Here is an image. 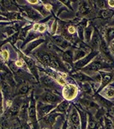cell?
Wrapping results in <instances>:
<instances>
[{
    "instance_id": "ab89813d",
    "label": "cell",
    "mask_w": 114,
    "mask_h": 129,
    "mask_svg": "<svg viewBox=\"0 0 114 129\" xmlns=\"http://www.w3.org/2000/svg\"><path fill=\"white\" fill-rule=\"evenodd\" d=\"M113 23H114V17H113Z\"/></svg>"
},
{
    "instance_id": "f546056e",
    "label": "cell",
    "mask_w": 114,
    "mask_h": 129,
    "mask_svg": "<svg viewBox=\"0 0 114 129\" xmlns=\"http://www.w3.org/2000/svg\"><path fill=\"white\" fill-rule=\"evenodd\" d=\"M94 126H95L94 121H93V120H91L90 122H89V127H90L91 128H94Z\"/></svg>"
},
{
    "instance_id": "d6a6232c",
    "label": "cell",
    "mask_w": 114,
    "mask_h": 129,
    "mask_svg": "<svg viewBox=\"0 0 114 129\" xmlns=\"http://www.w3.org/2000/svg\"><path fill=\"white\" fill-rule=\"evenodd\" d=\"M16 64L17 66H21V65H22V60H18L17 62L16 63Z\"/></svg>"
},
{
    "instance_id": "9c48e42d",
    "label": "cell",
    "mask_w": 114,
    "mask_h": 129,
    "mask_svg": "<svg viewBox=\"0 0 114 129\" xmlns=\"http://www.w3.org/2000/svg\"><path fill=\"white\" fill-rule=\"evenodd\" d=\"M28 12V15L29 16H31V17H38V14H37L36 12H35L34 10H31V9H28V10H27Z\"/></svg>"
},
{
    "instance_id": "8d00e7d4",
    "label": "cell",
    "mask_w": 114,
    "mask_h": 129,
    "mask_svg": "<svg viewBox=\"0 0 114 129\" xmlns=\"http://www.w3.org/2000/svg\"><path fill=\"white\" fill-rule=\"evenodd\" d=\"M29 3H37V0H29Z\"/></svg>"
},
{
    "instance_id": "83f0119b",
    "label": "cell",
    "mask_w": 114,
    "mask_h": 129,
    "mask_svg": "<svg viewBox=\"0 0 114 129\" xmlns=\"http://www.w3.org/2000/svg\"><path fill=\"white\" fill-rule=\"evenodd\" d=\"M40 32H44L45 30H46V27H45V25H40V27H39V29H38Z\"/></svg>"
},
{
    "instance_id": "cb8c5ba5",
    "label": "cell",
    "mask_w": 114,
    "mask_h": 129,
    "mask_svg": "<svg viewBox=\"0 0 114 129\" xmlns=\"http://www.w3.org/2000/svg\"><path fill=\"white\" fill-rule=\"evenodd\" d=\"M40 42H42V41H41V40L37 41V42H35V43H33V44H32L31 46H30V47H29V49H28V50H30V49H32V48H33V47H35V46H37V45H38V44H40Z\"/></svg>"
},
{
    "instance_id": "e0dca14e",
    "label": "cell",
    "mask_w": 114,
    "mask_h": 129,
    "mask_svg": "<svg viewBox=\"0 0 114 129\" xmlns=\"http://www.w3.org/2000/svg\"><path fill=\"white\" fill-rule=\"evenodd\" d=\"M63 59H64L65 61H67V62H70L71 61V56L70 55L69 53H64V55H63Z\"/></svg>"
},
{
    "instance_id": "f35d334b",
    "label": "cell",
    "mask_w": 114,
    "mask_h": 129,
    "mask_svg": "<svg viewBox=\"0 0 114 129\" xmlns=\"http://www.w3.org/2000/svg\"><path fill=\"white\" fill-rule=\"evenodd\" d=\"M112 48H113V50L114 51V42H113V44H112Z\"/></svg>"
},
{
    "instance_id": "8fae6325",
    "label": "cell",
    "mask_w": 114,
    "mask_h": 129,
    "mask_svg": "<svg viewBox=\"0 0 114 129\" xmlns=\"http://www.w3.org/2000/svg\"><path fill=\"white\" fill-rule=\"evenodd\" d=\"M25 60L26 62H27L28 65V67L30 69H32L33 67V65H34V63H33V61L31 59H29V58H25Z\"/></svg>"
},
{
    "instance_id": "ac0fdd59",
    "label": "cell",
    "mask_w": 114,
    "mask_h": 129,
    "mask_svg": "<svg viewBox=\"0 0 114 129\" xmlns=\"http://www.w3.org/2000/svg\"><path fill=\"white\" fill-rule=\"evenodd\" d=\"M55 118H56L55 115H52L51 116L49 117V119H48V121H49V122H50V124H51V125H52L54 122H55Z\"/></svg>"
},
{
    "instance_id": "d4e9b609",
    "label": "cell",
    "mask_w": 114,
    "mask_h": 129,
    "mask_svg": "<svg viewBox=\"0 0 114 129\" xmlns=\"http://www.w3.org/2000/svg\"><path fill=\"white\" fill-rule=\"evenodd\" d=\"M3 89L5 91H8V92L10 91V88H9V86L7 85V84L3 83Z\"/></svg>"
},
{
    "instance_id": "f1b7e54d",
    "label": "cell",
    "mask_w": 114,
    "mask_h": 129,
    "mask_svg": "<svg viewBox=\"0 0 114 129\" xmlns=\"http://www.w3.org/2000/svg\"><path fill=\"white\" fill-rule=\"evenodd\" d=\"M68 31H69V33L73 34V33L76 32V29H75L74 27H70L69 28V29H68Z\"/></svg>"
},
{
    "instance_id": "484cf974",
    "label": "cell",
    "mask_w": 114,
    "mask_h": 129,
    "mask_svg": "<svg viewBox=\"0 0 114 129\" xmlns=\"http://www.w3.org/2000/svg\"><path fill=\"white\" fill-rule=\"evenodd\" d=\"M26 35H27V33H26V30H23V31H22V33L20 34V38L21 39H25V37H26Z\"/></svg>"
},
{
    "instance_id": "4dcf8cb0",
    "label": "cell",
    "mask_w": 114,
    "mask_h": 129,
    "mask_svg": "<svg viewBox=\"0 0 114 129\" xmlns=\"http://www.w3.org/2000/svg\"><path fill=\"white\" fill-rule=\"evenodd\" d=\"M26 91H28V86H22L21 88V92L25 93Z\"/></svg>"
},
{
    "instance_id": "52a82bcc",
    "label": "cell",
    "mask_w": 114,
    "mask_h": 129,
    "mask_svg": "<svg viewBox=\"0 0 114 129\" xmlns=\"http://www.w3.org/2000/svg\"><path fill=\"white\" fill-rule=\"evenodd\" d=\"M68 107H69V103H68V102H62V103H61L60 105L58 106V107H57V109H58V111L63 112V111H65L67 108H68Z\"/></svg>"
},
{
    "instance_id": "d590c367",
    "label": "cell",
    "mask_w": 114,
    "mask_h": 129,
    "mask_svg": "<svg viewBox=\"0 0 114 129\" xmlns=\"http://www.w3.org/2000/svg\"><path fill=\"white\" fill-rule=\"evenodd\" d=\"M39 27H40L39 24H35L34 27H33V29H34V30H37V29H39Z\"/></svg>"
},
{
    "instance_id": "1f68e13d",
    "label": "cell",
    "mask_w": 114,
    "mask_h": 129,
    "mask_svg": "<svg viewBox=\"0 0 114 129\" xmlns=\"http://www.w3.org/2000/svg\"><path fill=\"white\" fill-rule=\"evenodd\" d=\"M57 81H58V83L60 84V85H65V81L62 78H58V79H57Z\"/></svg>"
},
{
    "instance_id": "6da1fadb",
    "label": "cell",
    "mask_w": 114,
    "mask_h": 129,
    "mask_svg": "<svg viewBox=\"0 0 114 129\" xmlns=\"http://www.w3.org/2000/svg\"><path fill=\"white\" fill-rule=\"evenodd\" d=\"M77 94V88L75 85H67L63 89V96L67 100H72Z\"/></svg>"
},
{
    "instance_id": "7a4b0ae2",
    "label": "cell",
    "mask_w": 114,
    "mask_h": 129,
    "mask_svg": "<svg viewBox=\"0 0 114 129\" xmlns=\"http://www.w3.org/2000/svg\"><path fill=\"white\" fill-rule=\"evenodd\" d=\"M71 120H72V122L74 124L75 128H78V126H79V122H80V119H79V115L76 112H74L71 116Z\"/></svg>"
},
{
    "instance_id": "277c9868",
    "label": "cell",
    "mask_w": 114,
    "mask_h": 129,
    "mask_svg": "<svg viewBox=\"0 0 114 129\" xmlns=\"http://www.w3.org/2000/svg\"><path fill=\"white\" fill-rule=\"evenodd\" d=\"M100 15H101V16L103 18H105V19H107V18H109L110 16L113 15V11L109 10H104L100 12Z\"/></svg>"
},
{
    "instance_id": "ffe728a7",
    "label": "cell",
    "mask_w": 114,
    "mask_h": 129,
    "mask_svg": "<svg viewBox=\"0 0 114 129\" xmlns=\"http://www.w3.org/2000/svg\"><path fill=\"white\" fill-rule=\"evenodd\" d=\"M2 56H3V59H5V60H7V59H8L9 57V53L8 52L6 51V50H4V51L2 52Z\"/></svg>"
},
{
    "instance_id": "ba28073f",
    "label": "cell",
    "mask_w": 114,
    "mask_h": 129,
    "mask_svg": "<svg viewBox=\"0 0 114 129\" xmlns=\"http://www.w3.org/2000/svg\"><path fill=\"white\" fill-rule=\"evenodd\" d=\"M101 64L99 62H93L90 65H89V68L90 69H93V70H98V69H100L101 68Z\"/></svg>"
},
{
    "instance_id": "8992f818",
    "label": "cell",
    "mask_w": 114,
    "mask_h": 129,
    "mask_svg": "<svg viewBox=\"0 0 114 129\" xmlns=\"http://www.w3.org/2000/svg\"><path fill=\"white\" fill-rule=\"evenodd\" d=\"M80 11H81L82 13H84V14H87V13H88L89 11H90V5L88 4L82 5L81 8H80Z\"/></svg>"
},
{
    "instance_id": "836d02e7",
    "label": "cell",
    "mask_w": 114,
    "mask_h": 129,
    "mask_svg": "<svg viewBox=\"0 0 114 129\" xmlns=\"http://www.w3.org/2000/svg\"><path fill=\"white\" fill-rule=\"evenodd\" d=\"M108 3H109L110 6L113 7V6H114V0H112V1H109V2H108Z\"/></svg>"
},
{
    "instance_id": "74e56055",
    "label": "cell",
    "mask_w": 114,
    "mask_h": 129,
    "mask_svg": "<svg viewBox=\"0 0 114 129\" xmlns=\"http://www.w3.org/2000/svg\"><path fill=\"white\" fill-rule=\"evenodd\" d=\"M65 65L67 66V69H68V70H70V69H71V66H70V65H68L66 63V64H65Z\"/></svg>"
},
{
    "instance_id": "2e32d148",
    "label": "cell",
    "mask_w": 114,
    "mask_h": 129,
    "mask_svg": "<svg viewBox=\"0 0 114 129\" xmlns=\"http://www.w3.org/2000/svg\"><path fill=\"white\" fill-rule=\"evenodd\" d=\"M83 56H84V53L83 51H78V52H76V55H75V59H80V58L83 57Z\"/></svg>"
},
{
    "instance_id": "3957f363",
    "label": "cell",
    "mask_w": 114,
    "mask_h": 129,
    "mask_svg": "<svg viewBox=\"0 0 114 129\" xmlns=\"http://www.w3.org/2000/svg\"><path fill=\"white\" fill-rule=\"evenodd\" d=\"M51 109H52V106H45V107L40 108V115H41V116H44V115H46Z\"/></svg>"
},
{
    "instance_id": "7c38bea8",
    "label": "cell",
    "mask_w": 114,
    "mask_h": 129,
    "mask_svg": "<svg viewBox=\"0 0 114 129\" xmlns=\"http://www.w3.org/2000/svg\"><path fill=\"white\" fill-rule=\"evenodd\" d=\"M29 115H30L31 118H33L35 116V108L33 105H32L29 108Z\"/></svg>"
},
{
    "instance_id": "4fadbf2b",
    "label": "cell",
    "mask_w": 114,
    "mask_h": 129,
    "mask_svg": "<svg viewBox=\"0 0 114 129\" xmlns=\"http://www.w3.org/2000/svg\"><path fill=\"white\" fill-rule=\"evenodd\" d=\"M43 61H44L45 63H46L47 65H50V63H51L52 61V59L50 58L49 55H44L43 56Z\"/></svg>"
},
{
    "instance_id": "e575fe53",
    "label": "cell",
    "mask_w": 114,
    "mask_h": 129,
    "mask_svg": "<svg viewBox=\"0 0 114 129\" xmlns=\"http://www.w3.org/2000/svg\"><path fill=\"white\" fill-rule=\"evenodd\" d=\"M46 10H51V9H52V5L51 4H46Z\"/></svg>"
},
{
    "instance_id": "5bb4252c",
    "label": "cell",
    "mask_w": 114,
    "mask_h": 129,
    "mask_svg": "<svg viewBox=\"0 0 114 129\" xmlns=\"http://www.w3.org/2000/svg\"><path fill=\"white\" fill-rule=\"evenodd\" d=\"M106 95L109 97L114 96V89H108L106 91Z\"/></svg>"
},
{
    "instance_id": "44dd1931",
    "label": "cell",
    "mask_w": 114,
    "mask_h": 129,
    "mask_svg": "<svg viewBox=\"0 0 114 129\" xmlns=\"http://www.w3.org/2000/svg\"><path fill=\"white\" fill-rule=\"evenodd\" d=\"M83 89L86 91V92H90V85H87V84L83 85Z\"/></svg>"
},
{
    "instance_id": "5b68a950",
    "label": "cell",
    "mask_w": 114,
    "mask_h": 129,
    "mask_svg": "<svg viewBox=\"0 0 114 129\" xmlns=\"http://www.w3.org/2000/svg\"><path fill=\"white\" fill-rule=\"evenodd\" d=\"M45 99H46L47 102H53L56 101V99H57V97H56L55 95L52 94V93H46V97H45Z\"/></svg>"
},
{
    "instance_id": "7402d4cb",
    "label": "cell",
    "mask_w": 114,
    "mask_h": 129,
    "mask_svg": "<svg viewBox=\"0 0 114 129\" xmlns=\"http://www.w3.org/2000/svg\"><path fill=\"white\" fill-rule=\"evenodd\" d=\"M110 79H111V78H110L109 76H106V77H105V78H104V80H103V83H102V85H106V84H107L108 82L110 81Z\"/></svg>"
},
{
    "instance_id": "4316f807",
    "label": "cell",
    "mask_w": 114,
    "mask_h": 129,
    "mask_svg": "<svg viewBox=\"0 0 114 129\" xmlns=\"http://www.w3.org/2000/svg\"><path fill=\"white\" fill-rule=\"evenodd\" d=\"M90 35H91V30L90 29H87V31H86V39L87 40H88L90 38Z\"/></svg>"
},
{
    "instance_id": "9a60e30c",
    "label": "cell",
    "mask_w": 114,
    "mask_h": 129,
    "mask_svg": "<svg viewBox=\"0 0 114 129\" xmlns=\"http://www.w3.org/2000/svg\"><path fill=\"white\" fill-rule=\"evenodd\" d=\"M108 38L109 40H112V39L114 37V29H108Z\"/></svg>"
},
{
    "instance_id": "d6986e66",
    "label": "cell",
    "mask_w": 114,
    "mask_h": 129,
    "mask_svg": "<svg viewBox=\"0 0 114 129\" xmlns=\"http://www.w3.org/2000/svg\"><path fill=\"white\" fill-rule=\"evenodd\" d=\"M18 110H19V106H18L17 104H15L12 107V108H11V112H12V113H16Z\"/></svg>"
},
{
    "instance_id": "30bf717a",
    "label": "cell",
    "mask_w": 114,
    "mask_h": 129,
    "mask_svg": "<svg viewBox=\"0 0 114 129\" xmlns=\"http://www.w3.org/2000/svg\"><path fill=\"white\" fill-rule=\"evenodd\" d=\"M44 83L48 86H52L53 85V81H52V79L51 78H49V77H46V78H44Z\"/></svg>"
},
{
    "instance_id": "603a6c76",
    "label": "cell",
    "mask_w": 114,
    "mask_h": 129,
    "mask_svg": "<svg viewBox=\"0 0 114 129\" xmlns=\"http://www.w3.org/2000/svg\"><path fill=\"white\" fill-rule=\"evenodd\" d=\"M106 129H113V125H112L111 121H106Z\"/></svg>"
}]
</instances>
